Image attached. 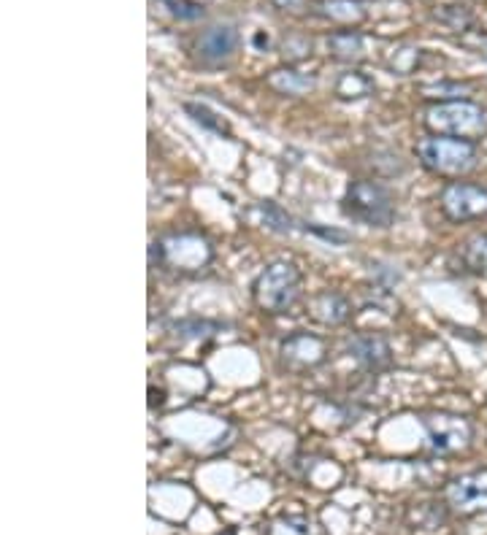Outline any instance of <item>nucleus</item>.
Instances as JSON below:
<instances>
[{"instance_id":"obj_1","label":"nucleus","mask_w":487,"mask_h":535,"mask_svg":"<svg viewBox=\"0 0 487 535\" xmlns=\"http://www.w3.org/2000/svg\"><path fill=\"white\" fill-rule=\"evenodd\" d=\"M301 295H304V273L290 260L268 263L252 284L255 306L271 317H282L287 311H293Z\"/></svg>"},{"instance_id":"obj_2","label":"nucleus","mask_w":487,"mask_h":535,"mask_svg":"<svg viewBox=\"0 0 487 535\" xmlns=\"http://www.w3.org/2000/svg\"><path fill=\"white\" fill-rule=\"evenodd\" d=\"M423 127L431 136H450L474 141L487 136V109L474 100H447L431 103L423 111Z\"/></svg>"},{"instance_id":"obj_3","label":"nucleus","mask_w":487,"mask_h":535,"mask_svg":"<svg viewBox=\"0 0 487 535\" xmlns=\"http://www.w3.org/2000/svg\"><path fill=\"white\" fill-rule=\"evenodd\" d=\"M417 160L425 171L444 176V179H460L477 168L479 152L474 141L450 136H428L417 144Z\"/></svg>"},{"instance_id":"obj_4","label":"nucleus","mask_w":487,"mask_h":535,"mask_svg":"<svg viewBox=\"0 0 487 535\" xmlns=\"http://www.w3.org/2000/svg\"><path fill=\"white\" fill-rule=\"evenodd\" d=\"M341 211L368 227H390L396 222V200L385 184L374 179H355L347 184L341 198Z\"/></svg>"},{"instance_id":"obj_5","label":"nucleus","mask_w":487,"mask_h":535,"mask_svg":"<svg viewBox=\"0 0 487 535\" xmlns=\"http://www.w3.org/2000/svg\"><path fill=\"white\" fill-rule=\"evenodd\" d=\"M152 254H157L160 265L182 273L203 271L214 257L209 241L195 233H171V236L160 238L152 244Z\"/></svg>"},{"instance_id":"obj_6","label":"nucleus","mask_w":487,"mask_h":535,"mask_svg":"<svg viewBox=\"0 0 487 535\" xmlns=\"http://www.w3.org/2000/svg\"><path fill=\"white\" fill-rule=\"evenodd\" d=\"M425 436L431 449L439 454L466 452L474 441V425L469 419L452 414V411H431L423 417Z\"/></svg>"},{"instance_id":"obj_7","label":"nucleus","mask_w":487,"mask_h":535,"mask_svg":"<svg viewBox=\"0 0 487 535\" xmlns=\"http://www.w3.org/2000/svg\"><path fill=\"white\" fill-rule=\"evenodd\" d=\"M439 209L455 225L487 219V187L460 179L450 182L439 195Z\"/></svg>"},{"instance_id":"obj_8","label":"nucleus","mask_w":487,"mask_h":535,"mask_svg":"<svg viewBox=\"0 0 487 535\" xmlns=\"http://www.w3.org/2000/svg\"><path fill=\"white\" fill-rule=\"evenodd\" d=\"M444 503L460 517H474L487 511V468L452 479L444 490Z\"/></svg>"},{"instance_id":"obj_9","label":"nucleus","mask_w":487,"mask_h":535,"mask_svg":"<svg viewBox=\"0 0 487 535\" xmlns=\"http://www.w3.org/2000/svg\"><path fill=\"white\" fill-rule=\"evenodd\" d=\"M279 360H282L287 371H312V368H317V365L328 360V341L322 336H314V333L298 330V333H293V336H287L285 341H282V346H279Z\"/></svg>"},{"instance_id":"obj_10","label":"nucleus","mask_w":487,"mask_h":535,"mask_svg":"<svg viewBox=\"0 0 487 535\" xmlns=\"http://www.w3.org/2000/svg\"><path fill=\"white\" fill-rule=\"evenodd\" d=\"M239 41V30L233 25H212L209 30H203L195 41V57L203 68H220L228 60H233Z\"/></svg>"},{"instance_id":"obj_11","label":"nucleus","mask_w":487,"mask_h":535,"mask_svg":"<svg viewBox=\"0 0 487 535\" xmlns=\"http://www.w3.org/2000/svg\"><path fill=\"white\" fill-rule=\"evenodd\" d=\"M347 352L368 373H382L393 365V346L377 333H360L347 344Z\"/></svg>"},{"instance_id":"obj_12","label":"nucleus","mask_w":487,"mask_h":535,"mask_svg":"<svg viewBox=\"0 0 487 535\" xmlns=\"http://www.w3.org/2000/svg\"><path fill=\"white\" fill-rule=\"evenodd\" d=\"M309 314L325 327H339L352 317V303L341 292L322 290L309 300Z\"/></svg>"},{"instance_id":"obj_13","label":"nucleus","mask_w":487,"mask_h":535,"mask_svg":"<svg viewBox=\"0 0 487 535\" xmlns=\"http://www.w3.org/2000/svg\"><path fill=\"white\" fill-rule=\"evenodd\" d=\"M266 84L285 98H304V95L317 90V76L298 71L295 65H285V68H276V71L268 73Z\"/></svg>"},{"instance_id":"obj_14","label":"nucleus","mask_w":487,"mask_h":535,"mask_svg":"<svg viewBox=\"0 0 487 535\" xmlns=\"http://www.w3.org/2000/svg\"><path fill=\"white\" fill-rule=\"evenodd\" d=\"M325 46H328V55H331L336 63L352 65V68H355V65L366 60V38H363V33H360L358 28L333 30L328 41H325Z\"/></svg>"},{"instance_id":"obj_15","label":"nucleus","mask_w":487,"mask_h":535,"mask_svg":"<svg viewBox=\"0 0 487 535\" xmlns=\"http://www.w3.org/2000/svg\"><path fill=\"white\" fill-rule=\"evenodd\" d=\"M314 11L325 22H333L339 28H358V25H363L368 19L366 6L360 0H317Z\"/></svg>"},{"instance_id":"obj_16","label":"nucleus","mask_w":487,"mask_h":535,"mask_svg":"<svg viewBox=\"0 0 487 535\" xmlns=\"http://www.w3.org/2000/svg\"><path fill=\"white\" fill-rule=\"evenodd\" d=\"M374 90H377L374 79L368 73L358 71V68H347L344 73H339V79L333 84V92L341 100H363L368 95H374Z\"/></svg>"},{"instance_id":"obj_17","label":"nucleus","mask_w":487,"mask_h":535,"mask_svg":"<svg viewBox=\"0 0 487 535\" xmlns=\"http://www.w3.org/2000/svg\"><path fill=\"white\" fill-rule=\"evenodd\" d=\"M423 49L420 46H412V44H401L396 46L390 55H387L385 65L387 71L393 73V76H412V73H417V68L423 65Z\"/></svg>"},{"instance_id":"obj_18","label":"nucleus","mask_w":487,"mask_h":535,"mask_svg":"<svg viewBox=\"0 0 487 535\" xmlns=\"http://www.w3.org/2000/svg\"><path fill=\"white\" fill-rule=\"evenodd\" d=\"M460 265L469 273H487V233L471 236L458 249Z\"/></svg>"},{"instance_id":"obj_19","label":"nucleus","mask_w":487,"mask_h":535,"mask_svg":"<svg viewBox=\"0 0 487 535\" xmlns=\"http://www.w3.org/2000/svg\"><path fill=\"white\" fill-rule=\"evenodd\" d=\"M423 98L433 103H447V100H466V92H471V84L466 82H436L420 87Z\"/></svg>"},{"instance_id":"obj_20","label":"nucleus","mask_w":487,"mask_h":535,"mask_svg":"<svg viewBox=\"0 0 487 535\" xmlns=\"http://www.w3.org/2000/svg\"><path fill=\"white\" fill-rule=\"evenodd\" d=\"M184 111L190 114V117L198 122V125H203L206 130H214V133H220V136H228L230 127L228 122L222 117H217L212 109H206V106H198V103H184Z\"/></svg>"},{"instance_id":"obj_21","label":"nucleus","mask_w":487,"mask_h":535,"mask_svg":"<svg viewBox=\"0 0 487 535\" xmlns=\"http://www.w3.org/2000/svg\"><path fill=\"white\" fill-rule=\"evenodd\" d=\"M260 211H263V219H266V225L276 233H293V217L285 214V211L276 206L274 200H266V203H260Z\"/></svg>"},{"instance_id":"obj_22","label":"nucleus","mask_w":487,"mask_h":535,"mask_svg":"<svg viewBox=\"0 0 487 535\" xmlns=\"http://www.w3.org/2000/svg\"><path fill=\"white\" fill-rule=\"evenodd\" d=\"M312 46V38L290 36L285 38V44H282V57H285L290 65L304 63L306 57H312Z\"/></svg>"},{"instance_id":"obj_23","label":"nucleus","mask_w":487,"mask_h":535,"mask_svg":"<svg viewBox=\"0 0 487 535\" xmlns=\"http://www.w3.org/2000/svg\"><path fill=\"white\" fill-rule=\"evenodd\" d=\"M436 19H442L444 25L450 30H455V33H469L471 30V14L469 11H463V6H442V9L436 11Z\"/></svg>"},{"instance_id":"obj_24","label":"nucleus","mask_w":487,"mask_h":535,"mask_svg":"<svg viewBox=\"0 0 487 535\" xmlns=\"http://www.w3.org/2000/svg\"><path fill=\"white\" fill-rule=\"evenodd\" d=\"M444 508L442 503H420V506L414 508V514H417V527H423V530H436L439 525H444Z\"/></svg>"},{"instance_id":"obj_25","label":"nucleus","mask_w":487,"mask_h":535,"mask_svg":"<svg viewBox=\"0 0 487 535\" xmlns=\"http://www.w3.org/2000/svg\"><path fill=\"white\" fill-rule=\"evenodd\" d=\"M168 11H171V17L182 19V22H195V19L206 17L203 3H195V0H168Z\"/></svg>"},{"instance_id":"obj_26","label":"nucleus","mask_w":487,"mask_h":535,"mask_svg":"<svg viewBox=\"0 0 487 535\" xmlns=\"http://www.w3.org/2000/svg\"><path fill=\"white\" fill-rule=\"evenodd\" d=\"M214 330H217V325H212V322H198V319H190V322H182V325H176V336L179 338H206V336H214Z\"/></svg>"},{"instance_id":"obj_27","label":"nucleus","mask_w":487,"mask_h":535,"mask_svg":"<svg viewBox=\"0 0 487 535\" xmlns=\"http://www.w3.org/2000/svg\"><path fill=\"white\" fill-rule=\"evenodd\" d=\"M460 44L469 46L474 55H485L487 57V33H485V30L471 28L469 33H463V36H460Z\"/></svg>"},{"instance_id":"obj_28","label":"nucleus","mask_w":487,"mask_h":535,"mask_svg":"<svg viewBox=\"0 0 487 535\" xmlns=\"http://www.w3.org/2000/svg\"><path fill=\"white\" fill-rule=\"evenodd\" d=\"M276 11L290 14V17H304L309 14V0H268Z\"/></svg>"},{"instance_id":"obj_29","label":"nucleus","mask_w":487,"mask_h":535,"mask_svg":"<svg viewBox=\"0 0 487 535\" xmlns=\"http://www.w3.org/2000/svg\"><path fill=\"white\" fill-rule=\"evenodd\" d=\"M166 3H168V0H166Z\"/></svg>"}]
</instances>
